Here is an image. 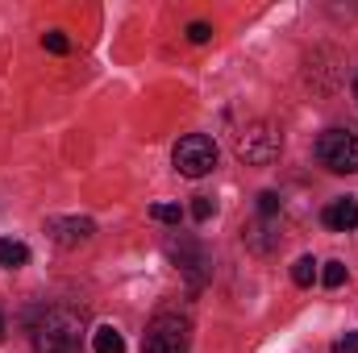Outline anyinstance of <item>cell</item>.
Segmentation results:
<instances>
[{"label":"cell","instance_id":"obj_1","mask_svg":"<svg viewBox=\"0 0 358 353\" xmlns=\"http://www.w3.org/2000/svg\"><path fill=\"white\" fill-rule=\"evenodd\" d=\"M84 320L71 308H46L34 324V350L38 353H80Z\"/></svg>","mask_w":358,"mask_h":353},{"label":"cell","instance_id":"obj_2","mask_svg":"<svg viewBox=\"0 0 358 353\" xmlns=\"http://www.w3.org/2000/svg\"><path fill=\"white\" fill-rule=\"evenodd\" d=\"M279 150H283V133L275 125H267V121H255V125H246L234 137V154L246 167H271L279 158Z\"/></svg>","mask_w":358,"mask_h":353},{"label":"cell","instance_id":"obj_3","mask_svg":"<svg viewBox=\"0 0 358 353\" xmlns=\"http://www.w3.org/2000/svg\"><path fill=\"white\" fill-rule=\"evenodd\" d=\"M187 345H192V329L183 316H171V312L155 316L142 337V353H187Z\"/></svg>","mask_w":358,"mask_h":353},{"label":"cell","instance_id":"obj_4","mask_svg":"<svg viewBox=\"0 0 358 353\" xmlns=\"http://www.w3.org/2000/svg\"><path fill=\"white\" fill-rule=\"evenodd\" d=\"M317 158H321V167L334 171V175H355L358 171V137L350 129H329V133H321Z\"/></svg>","mask_w":358,"mask_h":353},{"label":"cell","instance_id":"obj_5","mask_svg":"<svg viewBox=\"0 0 358 353\" xmlns=\"http://www.w3.org/2000/svg\"><path fill=\"white\" fill-rule=\"evenodd\" d=\"M171 158H176V171L183 179H200L217 167V142L208 133H187V137H179Z\"/></svg>","mask_w":358,"mask_h":353},{"label":"cell","instance_id":"obj_6","mask_svg":"<svg viewBox=\"0 0 358 353\" xmlns=\"http://www.w3.org/2000/svg\"><path fill=\"white\" fill-rule=\"evenodd\" d=\"M167 254L176 258V266H179V274L187 278V287L192 291H200L204 287V278H208V254H204V246L200 241H192V237H171L167 241Z\"/></svg>","mask_w":358,"mask_h":353},{"label":"cell","instance_id":"obj_7","mask_svg":"<svg viewBox=\"0 0 358 353\" xmlns=\"http://www.w3.org/2000/svg\"><path fill=\"white\" fill-rule=\"evenodd\" d=\"M46 233H50L63 250H76V246L92 241L96 225H92L88 216H50V220H46Z\"/></svg>","mask_w":358,"mask_h":353},{"label":"cell","instance_id":"obj_8","mask_svg":"<svg viewBox=\"0 0 358 353\" xmlns=\"http://www.w3.org/2000/svg\"><path fill=\"white\" fill-rule=\"evenodd\" d=\"M321 220L334 229V233H350V229H358V200H334L325 212H321Z\"/></svg>","mask_w":358,"mask_h":353},{"label":"cell","instance_id":"obj_9","mask_svg":"<svg viewBox=\"0 0 358 353\" xmlns=\"http://www.w3.org/2000/svg\"><path fill=\"white\" fill-rule=\"evenodd\" d=\"M246 246L255 250V254H271L275 246H279V233L271 229V216H263V220H255V225H246Z\"/></svg>","mask_w":358,"mask_h":353},{"label":"cell","instance_id":"obj_10","mask_svg":"<svg viewBox=\"0 0 358 353\" xmlns=\"http://www.w3.org/2000/svg\"><path fill=\"white\" fill-rule=\"evenodd\" d=\"M92 350L96 353H125V337H121L113 324H100V329L92 333Z\"/></svg>","mask_w":358,"mask_h":353},{"label":"cell","instance_id":"obj_11","mask_svg":"<svg viewBox=\"0 0 358 353\" xmlns=\"http://www.w3.org/2000/svg\"><path fill=\"white\" fill-rule=\"evenodd\" d=\"M29 262V246L25 241H13V237H0V266L17 270V266Z\"/></svg>","mask_w":358,"mask_h":353},{"label":"cell","instance_id":"obj_12","mask_svg":"<svg viewBox=\"0 0 358 353\" xmlns=\"http://www.w3.org/2000/svg\"><path fill=\"white\" fill-rule=\"evenodd\" d=\"M313 278H317V262H313V258H296L292 283H296V287H313Z\"/></svg>","mask_w":358,"mask_h":353},{"label":"cell","instance_id":"obj_13","mask_svg":"<svg viewBox=\"0 0 358 353\" xmlns=\"http://www.w3.org/2000/svg\"><path fill=\"white\" fill-rule=\"evenodd\" d=\"M346 278H350V270H346L342 262H325V270H321V283H325L329 291H334V287H342Z\"/></svg>","mask_w":358,"mask_h":353},{"label":"cell","instance_id":"obj_14","mask_svg":"<svg viewBox=\"0 0 358 353\" xmlns=\"http://www.w3.org/2000/svg\"><path fill=\"white\" fill-rule=\"evenodd\" d=\"M150 216H155V220H163V225H179V220H183L179 204H155V208H150Z\"/></svg>","mask_w":358,"mask_h":353},{"label":"cell","instance_id":"obj_15","mask_svg":"<svg viewBox=\"0 0 358 353\" xmlns=\"http://www.w3.org/2000/svg\"><path fill=\"white\" fill-rule=\"evenodd\" d=\"M208 38H213V25H208V21H192V25H187V42L200 46V42H208Z\"/></svg>","mask_w":358,"mask_h":353},{"label":"cell","instance_id":"obj_16","mask_svg":"<svg viewBox=\"0 0 358 353\" xmlns=\"http://www.w3.org/2000/svg\"><path fill=\"white\" fill-rule=\"evenodd\" d=\"M217 212V204H213V195H196V204H192V216L196 220H208Z\"/></svg>","mask_w":358,"mask_h":353},{"label":"cell","instance_id":"obj_17","mask_svg":"<svg viewBox=\"0 0 358 353\" xmlns=\"http://www.w3.org/2000/svg\"><path fill=\"white\" fill-rule=\"evenodd\" d=\"M42 46H46L50 54H67V38H63V33H46V38H42Z\"/></svg>","mask_w":358,"mask_h":353},{"label":"cell","instance_id":"obj_18","mask_svg":"<svg viewBox=\"0 0 358 353\" xmlns=\"http://www.w3.org/2000/svg\"><path fill=\"white\" fill-rule=\"evenodd\" d=\"M259 212H263V216H275V212H279V195H275V191H263V195H259Z\"/></svg>","mask_w":358,"mask_h":353},{"label":"cell","instance_id":"obj_19","mask_svg":"<svg viewBox=\"0 0 358 353\" xmlns=\"http://www.w3.org/2000/svg\"><path fill=\"white\" fill-rule=\"evenodd\" d=\"M334 353H358V333H346V337L334 345Z\"/></svg>","mask_w":358,"mask_h":353},{"label":"cell","instance_id":"obj_20","mask_svg":"<svg viewBox=\"0 0 358 353\" xmlns=\"http://www.w3.org/2000/svg\"><path fill=\"white\" fill-rule=\"evenodd\" d=\"M0 337H4V316H0Z\"/></svg>","mask_w":358,"mask_h":353},{"label":"cell","instance_id":"obj_21","mask_svg":"<svg viewBox=\"0 0 358 353\" xmlns=\"http://www.w3.org/2000/svg\"><path fill=\"white\" fill-rule=\"evenodd\" d=\"M355 100H358V80H355Z\"/></svg>","mask_w":358,"mask_h":353}]
</instances>
